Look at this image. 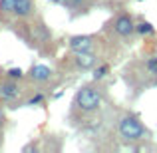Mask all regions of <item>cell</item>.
Listing matches in <instances>:
<instances>
[{"mask_svg":"<svg viewBox=\"0 0 157 153\" xmlns=\"http://www.w3.org/2000/svg\"><path fill=\"white\" fill-rule=\"evenodd\" d=\"M101 101H104V94L96 86H84L76 92L72 100V109L80 111V113H94L100 109Z\"/></svg>","mask_w":157,"mask_h":153,"instance_id":"obj_1","label":"cell"},{"mask_svg":"<svg viewBox=\"0 0 157 153\" xmlns=\"http://www.w3.org/2000/svg\"><path fill=\"white\" fill-rule=\"evenodd\" d=\"M119 135L125 141H137L145 135V127L135 115H123L119 119Z\"/></svg>","mask_w":157,"mask_h":153,"instance_id":"obj_2","label":"cell"},{"mask_svg":"<svg viewBox=\"0 0 157 153\" xmlns=\"http://www.w3.org/2000/svg\"><path fill=\"white\" fill-rule=\"evenodd\" d=\"M20 96H22V88L18 86V82H16V80L6 78V80L0 82V101L14 103Z\"/></svg>","mask_w":157,"mask_h":153,"instance_id":"obj_3","label":"cell"},{"mask_svg":"<svg viewBox=\"0 0 157 153\" xmlns=\"http://www.w3.org/2000/svg\"><path fill=\"white\" fill-rule=\"evenodd\" d=\"M68 48L74 54L76 52H94L96 48V38L94 36H72L68 40Z\"/></svg>","mask_w":157,"mask_h":153,"instance_id":"obj_4","label":"cell"},{"mask_svg":"<svg viewBox=\"0 0 157 153\" xmlns=\"http://www.w3.org/2000/svg\"><path fill=\"white\" fill-rule=\"evenodd\" d=\"M28 78H30L34 84H46L54 78V70L48 68L44 64H34L30 70H28Z\"/></svg>","mask_w":157,"mask_h":153,"instance_id":"obj_5","label":"cell"},{"mask_svg":"<svg viewBox=\"0 0 157 153\" xmlns=\"http://www.w3.org/2000/svg\"><path fill=\"white\" fill-rule=\"evenodd\" d=\"M113 30L117 32L119 36H123V38L131 36L135 32V24H133V20H131V16L129 14H119L113 22Z\"/></svg>","mask_w":157,"mask_h":153,"instance_id":"obj_6","label":"cell"},{"mask_svg":"<svg viewBox=\"0 0 157 153\" xmlns=\"http://www.w3.org/2000/svg\"><path fill=\"white\" fill-rule=\"evenodd\" d=\"M34 12H36V2L34 0H16L14 2L12 14H14L16 18L26 20V18H30V16H34Z\"/></svg>","mask_w":157,"mask_h":153,"instance_id":"obj_7","label":"cell"},{"mask_svg":"<svg viewBox=\"0 0 157 153\" xmlns=\"http://www.w3.org/2000/svg\"><path fill=\"white\" fill-rule=\"evenodd\" d=\"M74 64L78 70H94L98 64V56L94 52H76Z\"/></svg>","mask_w":157,"mask_h":153,"instance_id":"obj_8","label":"cell"},{"mask_svg":"<svg viewBox=\"0 0 157 153\" xmlns=\"http://www.w3.org/2000/svg\"><path fill=\"white\" fill-rule=\"evenodd\" d=\"M14 2L16 0H0V18H6L12 14L14 10Z\"/></svg>","mask_w":157,"mask_h":153,"instance_id":"obj_9","label":"cell"},{"mask_svg":"<svg viewBox=\"0 0 157 153\" xmlns=\"http://www.w3.org/2000/svg\"><path fill=\"white\" fill-rule=\"evenodd\" d=\"M135 32L141 34V36H147V34H153L155 28H153V24H149V22H139L137 26H135Z\"/></svg>","mask_w":157,"mask_h":153,"instance_id":"obj_10","label":"cell"},{"mask_svg":"<svg viewBox=\"0 0 157 153\" xmlns=\"http://www.w3.org/2000/svg\"><path fill=\"white\" fill-rule=\"evenodd\" d=\"M109 74V66L107 64H101V66H98V68H94V80H104V78Z\"/></svg>","mask_w":157,"mask_h":153,"instance_id":"obj_11","label":"cell"},{"mask_svg":"<svg viewBox=\"0 0 157 153\" xmlns=\"http://www.w3.org/2000/svg\"><path fill=\"white\" fill-rule=\"evenodd\" d=\"M24 76H26V74H24L20 68H10V70L6 72V78H10V80H16V82L24 80Z\"/></svg>","mask_w":157,"mask_h":153,"instance_id":"obj_12","label":"cell"},{"mask_svg":"<svg viewBox=\"0 0 157 153\" xmlns=\"http://www.w3.org/2000/svg\"><path fill=\"white\" fill-rule=\"evenodd\" d=\"M42 101H44V94H36V96H32L30 100L26 101V105H40Z\"/></svg>","mask_w":157,"mask_h":153,"instance_id":"obj_13","label":"cell"},{"mask_svg":"<svg viewBox=\"0 0 157 153\" xmlns=\"http://www.w3.org/2000/svg\"><path fill=\"white\" fill-rule=\"evenodd\" d=\"M147 70H149L153 76H157V56H153V58L147 60Z\"/></svg>","mask_w":157,"mask_h":153,"instance_id":"obj_14","label":"cell"},{"mask_svg":"<svg viewBox=\"0 0 157 153\" xmlns=\"http://www.w3.org/2000/svg\"><path fill=\"white\" fill-rule=\"evenodd\" d=\"M4 125H6V113H4V109L0 107V133H2Z\"/></svg>","mask_w":157,"mask_h":153,"instance_id":"obj_15","label":"cell"}]
</instances>
